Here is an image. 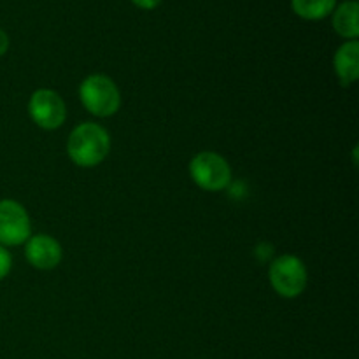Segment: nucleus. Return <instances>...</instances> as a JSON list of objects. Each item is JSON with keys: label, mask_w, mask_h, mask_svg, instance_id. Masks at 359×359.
<instances>
[{"label": "nucleus", "mask_w": 359, "mask_h": 359, "mask_svg": "<svg viewBox=\"0 0 359 359\" xmlns=\"http://www.w3.org/2000/svg\"><path fill=\"white\" fill-rule=\"evenodd\" d=\"M333 67L342 86H351L359 77V42L346 41L333 56Z\"/></svg>", "instance_id": "6e6552de"}, {"label": "nucleus", "mask_w": 359, "mask_h": 359, "mask_svg": "<svg viewBox=\"0 0 359 359\" xmlns=\"http://www.w3.org/2000/svg\"><path fill=\"white\" fill-rule=\"evenodd\" d=\"M189 175L203 191H223L231 182L230 163L214 151H202L189 161Z\"/></svg>", "instance_id": "20e7f679"}, {"label": "nucleus", "mask_w": 359, "mask_h": 359, "mask_svg": "<svg viewBox=\"0 0 359 359\" xmlns=\"http://www.w3.org/2000/svg\"><path fill=\"white\" fill-rule=\"evenodd\" d=\"M9 44H11L9 35H7L6 32H4L2 28H0V56L6 55L7 49H9Z\"/></svg>", "instance_id": "ddd939ff"}, {"label": "nucleus", "mask_w": 359, "mask_h": 359, "mask_svg": "<svg viewBox=\"0 0 359 359\" xmlns=\"http://www.w3.org/2000/svg\"><path fill=\"white\" fill-rule=\"evenodd\" d=\"M111 151V137L104 126L97 123H83L70 132L67 140V154L77 167L91 168L100 165Z\"/></svg>", "instance_id": "f257e3e1"}, {"label": "nucleus", "mask_w": 359, "mask_h": 359, "mask_svg": "<svg viewBox=\"0 0 359 359\" xmlns=\"http://www.w3.org/2000/svg\"><path fill=\"white\" fill-rule=\"evenodd\" d=\"M133 4H135L139 9H144V11H153L156 9L158 6L161 4V0H132Z\"/></svg>", "instance_id": "f8f14e48"}, {"label": "nucleus", "mask_w": 359, "mask_h": 359, "mask_svg": "<svg viewBox=\"0 0 359 359\" xmlns=\"http://www.w3.org/2000/svg\"><path fill=\"white\" fill-rule=\"evenodd\" d=\"M291 7L302 20L319 21L328 18L335 11L337 0H291Z\"/></svg>", "instance_id": "9d476101"}, {"label": "nucleus", "mask_w": 359, "mask_h": 359, "mask_svg": "<svg viewBox=\"0 0 359 359\" xmlns=\"http://www.w3.org/2000/svg\"><path fill=\"white\" fill-rule=\"evenodd\" d=\"M11 266H13V256L7 251V248L0 245V280H4L9 276Z\"/></svg>", "instance_id": "9b49d317"}, {"label": "nucleus", "mask_w": 359, "mask_h": 359, "mask_svg": "<svg viewBox=\"0 0 359 359\" xmlns=\"http://www.w3.org/2000/svg\"><path fill=\"white\" fill-rule=\"evenodd\" d=\"M269 280L279 297L291 300V298L300 297L307 287V266L298 256L283 255L270 263Z\"/></svg>", "instance_id": "7ed1b4c3"}, {"label": "nucleus", "mask_w": 359, "mask_h": 359, "mask_svg": "<svg viewBox=\"0 0 359 359\" xmlns=\"http://www.w3.org/2000/svg\"><path fill=\"white\" fill-rule=\"evenodd\" d=\"M25 258L34 269L53 270L63 258L62 245L51 235L39 233L25 242Z\"/></svg>", "instance_id": "0eeeda50"}, {"label": "nucleus", "mask_w": 359, "mask_h": 359, "mask_svg": "<svg viewBox=\"0 0 359 359\" xmlns=\"http://www.w3.org/2000/svg\"><path fill=\"white\" fill-rule=\"evenodd\" d=\"M81 104L97 118H111L121 107V93L111 77L91 74L79 86Z\"/></svg>", "instance_id": "f03ea898"}, {"label": "nucleus", "mask_w": 359, "mask_h": 359, "mask_svg": "<svg viewBox=\"0 0 359 359\" xmlns=\"http://www.w3.org/2000/svg\"><path fill=\"white\" fill-rule=\"evenodd\" d=\"M32 237L27 209L16 200H0V245L14 248Z\"/></svg>", "instance_id": "423d86ee"}, {"label": "nucleus", "mask_w": 359, "mask_h": 359, "mask_svg": "<svg viewBox=\"0 0 359 359\" xmlns=\"http://www.w3.org/2000/svg\"><path fill=\"white\" fill-rule=\"evenodd\" d=\"M28 114L39 128L49 132L58 130L67 119L65 102L55 90L41 88L32 93L28 102Z\"/></svg>", "instance_id": "39448f33"}, {"label": "nucleus", "mask_w": 359, "mask_h": 359, "mask_svg": "<svg viewBox=\"0 0 359 359\" xmlns=\"http://www.w3.org/2000/svg\"><path fill=\"white\" fill-rule=\"evenodd\" d=\"M333 28L340 37L347 41H358L359 37V4L356 0H346L333 11Z\"/></svg>", "instance_id": "1a4fd4ad"}]
</instances>
